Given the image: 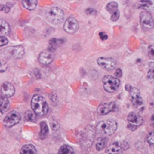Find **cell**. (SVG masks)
Wrapping results in <instances>:
<instances>
[{"label":"cell","mask_w":154,"mask_h":154,"mask_svg":"<svg viewBox=\"0 0 154 154\" xmlns=\"http://www.w3.org/2000/svg\"><path fill=\"white\" fill-rule=\"evenodd\" d=\"M31 108L34 113L38 116L46 115L49 112V106L46 100L40 95H35L32 97Z\"/></svg>","instance_id":"6da1fadb"},{"label":"cell","mask_w":154,"mask_h":154,"mask_svg":"<svg viewBox=\"0 0 154 154\" xmlns=\"http://www.w3.org/2000/svg\"><path fill=\"white\" fill-rule=\"evenodd\" d=\"M97 131H99L101 134L106 136H111L117 129V122L115 120L108 119L101 121L97 124Z\"/></svg>","instance_id":"7a4b0ae2"},{"label":"cell","mask_w":154,"mask_h":154,"mask_svg":"<svg viewBox=\"0 0 154 154\" xmlns=\"http://www.w3.org/2000/svg\"><path fill=\"white\" fill-rule=\"evenodd\" d=\"M47 19L50 23L59 24L64 21L65 14L61 8H58V7H53L47 11Z\"/></svg>","instance_id":"3957f363"},{"label":"cell","mask_w":154,"mask_h":154,"mask_svg":"<svg viewBox=\"0 0 154 154\" xmlns=\"http://www.w3.org/2000/svg\"><path fill=\"white\" fill-rule=\"evenodd\" d=\"M103 87L106 92L112 93L119 88L121 81L119 79L112 75H105L102 79Z\"/></svg>","instance_id":"277c9868"},{"label":"cell","mask_w":154,"mask_h":154,"mask_svg":"<svg viewBox=\"0 0 154 154\" xmlns=\"http://www.w3.org/2000/svg\"><path fill=\"white\" fill-rule=\"evenodd\" d=\"M127 128L131 131H135L143 123V118L137 112H131L127 116Z\"/></svg>","instance_id":"5b68a950"},{"label":"cell","mask_w":154,"mask_h":154,"mask_svg":"<svg viewBox=\"0 0 154 154\" xmlns=\"http://www.w3.org/2000/svg\"><path fill=\"white\" fill-rule=\"evenodd\" d=\"M21 120V116L17 111H12L5 116L4 120V126L8 128L13 127L19 123Z\"/></svg>","instance_id":"8992f818"},{"label":"cell","mask_w":154,"mask_h":154,"mask_svg":"<svg viewBox=\"0 0 154 154\" xmlns=\"http://www.w3.org/2000/svg\"><path fill=\"white\" fill-rule=\"evenodd\" d=\"M97 64L98 66L101 67L102 69H106V70H112L115 69L116 66V61L115 60H113L112 58H107V57H100L97 59Z\"/></svg>","instance_id":"52a82bcc"},{"label":"cell","mask_w":154,"mask_h":154,"mask_svg":"<svg viewBox=\"0 0 154 154\" xmlns=\"http://www.w3.org/2000/svg\"><path fill=\"white\" fill-rule=\"evenodd\" d=\"M140 23L146 29H149L153 26V19L149 12L143 11L140 14Z\"/></svg>","instance_id":"ba28073f"},{"label":"cell","mask_w":154,"mask_h":154,"mask_svg":"<svg viewBox=\"0 0 154 154\" xmlns=\"http://www.w3.org/2000/svg\"><path fill=\"white\" fill-rule=\"evenodd\" d=\"M118 109L117 105L116 102H110V103H102L97 108V113L99 115L104 116L112 112H116Z\"/></svg>","instance_id":"9c48e42d"},{"label":"cell","mask_w":154,"mask_h":154,"mask_svg":"<svg viewBox=\"0 0 154 154\" xmlns=\"http://www.w3.org/2000/svg\"><path fill=\"white\" fill-rule=\"evenodd\" d=\"M79 29V23L76 19L73 17H69L66 19V23L64 24V29L68 34H74Z\"/></svg>","instance_id":"30bf717a"},{"label":"cell","mask_w":154,"mask_h":154,"mask_svg":"<svg viewBox=\"0 0 154 154\" xmlns=\"http://www.w3.org/2000/svg\"><path fill=\"white\" fill-rule=\"evenodd\" d=\"M129 92H130V99H131V103L135 107H137L143 105V98L138 89L132 87Z\"/></svg>","instance_id":"8fae6325"},{"label":"cell","mask_w":154,"mask_h":154,"mask_svg":"<svg viewBox=\"0 0 154 154\" xmlns=\"http://www.w3.org/2000/svg\"><path fill=\"white\" fill-rule=\"evenodd\" d=\"M5 51L7 52V54L15 59H20L24 55V48L22 45L9 47L8 49H6Z\"/></svg>","instance_id":"7c38bea8"},{"label":"cell","mask_w":154,"mask_h":154,"mask_svg":"<svg viewBox=\"0 0 154 154\" xmlns=\"http://www.w3.org/2000/svg\"><path fill=\"white\" fill-rule=\"evenodd\" d=\"M106 10H107L111 14H112V18L111 20L115 22L117 21L120 17V13L118 11V4L116 2H111L106 5Z\"/></svg>","instance_id":"4fadbf2b"},{"label":"cell","mask_w":154,"mask_h":154,"mask_svg":"<svg viewBox=\"0 0 154 154\" xmlns=\"http://www.w3.org/2000/svg\"><path fill=\"white\" fill-rule=\"evenodd\" d=\"M15 93V88L10 82H4L1 86V95L6 97H12Z\"/></svg>","instance_id":"5bb4252c"},{"label":"cell","mask_w":154,"mask_h":154,"mask_svg":"<svg viewBox=\"0 0 154 154\" xmlns=\"http://www.w3.org/2000/svg\"><path fill=\"white\" fill-rule=\"evenodd\" d=\"M123 144L120 142H115L109 145L106 152L108 154H122L123 153Z\"/></svg>","instance_id":"9a60e30c"},{"label":"cell","mask_w":154,"mask_h":154,"mask_svg":"<svg viewBox=\"0 0 154 154\" xmlns=\"http://www.w3.org/2000/svg\"><path fill=\"white\" fill-rule=\"evenodd\" d=\"M54 60L53 52H50L48 50L42 51L38 56V61L43 65H50Z\"/></svg>","instance_id":"2e32d148"},{"label":"cell","mask_w":154,"mask_h":154,"mask_svg":"<svg viewBox=\"0 0 154 154\" xmlns=\"http://www.w3.org/2000/svg\"><path fill=\"white\" fill-rule=\"evenodd\" d=\"M9 107V100L8 97L0 94V113L3 115Z\"/></svg>","instance_id":"e0dca14e"},{"label":"cell","mask_w":154,"mask_h":154,"mask_svg":"<svg viewBox=\"0 0 154 154\" xmlns=\"http://www.w3.org/2000/svg\"><path fill=\"white\" fill-rule=\"evenodd\" d=\"M64 42V39H58V38H51L49 42V47L48 50L50 52H53L57 49L58 46H60L62 43Z\"/></svg>","instance_id":"ac0fdd59"},{"label":"cell","mask_w":154,"mask_h":154,"mask_svg":"<svg viewBox=\"0 0 154 154\" xmlns=\"http://www.w3.org/2000/svg\"><path fill=\"white\" fill-rule=\"evenodd\" d=\"M9 32H10V26L8 22H6L4 19H0V35H8Z\"/></svg>","instance_id":"d6986e66"},{"label":"cell","mask_w":154,"mask_h":154,"mask_svg":"<svg viewBox=\"0 0 154 154\" xmlns=\"http://www.w3.org/2000/svg\"><path fill=\"white\" fill-rule=\"evenodd\" d=\"M21 154H37V151L34 145L32 144H26L23 146L20 150Z\"/></svg>","instance_id":"ffe728a7"},{"label":"cell","mask_w":154,"mask_h":154,"mask_svg":"<svg viewBox=\"0 0 154 154\" xmlns=\"http://www.w3.org/2000/svg\"><path fill=\"white\" fill-rule=\"evenodd\" d=\"M108 143L107 137H99L96 140V147L97 151H101L104 149L105 147L106 146Z\"/></svg>","instance_id":"44dd1931"},{"label":"cell","mask_w":154,"mask_h":154,"mask_svg":"<svg viewBox=\"0 0 154 154\" xmlns=\"http://www.w3.org/2000/svg\"><path fill=\"white\" fill-rule=\"evenodd\" d=\"M38 4L37 0H24L22 2L23 8H25L28 10H34Z\"/></svg>","instance_id":"7402d4cb"},{"label":"cell","mask_w":154,"mask_h":154,"mask_svg":"<svg viewBox=\"0 0 154 154\" xmlns=\"http://www.w3.org/2000/svg\"><path fill=\"white\" fill-rule=\"evenodd\" d=\"M49 133V127L45 122H41L40 123V132H39V138L45 139L47 134Z\"/></svg>","instance_id":"603a6c76"},{"label":"cell","mask_w":154,"mask_h":154,"mask_svg":"<svg viewBox=\"0 0 154 154\" xmlns=\"http://www.w3.org/2000/svg\"><path fill=\"white\" fill-rule=\"evenodd\" d=\"M58 154H75V151L69 145H63L60 147Z\"/></svg>","instance_id":"cb8c5ba5"},{"label":"cell","mask_w":154,"mask_h":154,"mask_svg":"<svg viewBox=\"0 0 154 154\" xmlns=\"http://www.w3.org/2000/svg\"><path fill=\"white\" fill-rule=\"evenodd\" d=\"M8 68V64L7 62L4 60H0V73H4L6 71Z\"/></svg>","instance_id":"d4e9b609"},{"label":"cell","mask_w":154,"mask_h":154,"mask_svg":"<svg viewBox=\"0 0 154 154\" xmlns=\"http://www.w3.org/2000/svg\"><path fill=\"white\" fill-rule=\"evenodd\" d=\"M147 142H148V143L149 144H151V145H153L154 143V132L153 131H152L148 134V136H147Z\"/></svg>","instance_id":"484cf974"},{"label":"cell","mask_w":154,"mask_h":154,"mask_svg":"<svg viewBox=\"0 0 154 154\" xmlns=\"http://www.w3.org/2000/svg\"><path fill=\"white\" fill-rule=\"evenodd\" d=\"M8 43V38H6V37H4V36H0V47L6 45Z\"/></svg>","instance_id":"4316f807"},{"label":"cell","mask_w":154,"mask_h":154,"mask_svg":"<svg viewBox=\"0 0 154 154\" xmlns=\"http://www.w3.org/2000/svg\"><path fill=\"white\" fill-rule=\"evenodd\" d=\"M51 127H52V129L54 131H58L59 128H60V124H59L57 121L54 120V121H52V122H51Z\"/></svg>","instance_id":"83f0119b"},{"label":"cell","mask_w":154,"mask_h":154,"mask_svg":"<svg viewBox=\"0 0 154 154\" xmlns=\"http://www.w3.org/2000/svg\"><path fill=\"white\" fill-rule=\"evenodd\" d=\"M50 100H52V102L54 103V105H57L58 103V98H57V96H56V94L54 92H53L51 94V96H50Z\"/></svg>","instance_id":"f1b7e54d"},{"label":"cell","mask_w":154,"mask_h":154,"mask_svg":"<svg viewBox=\"0 0 154 154\" xmlns=\"http://www.w3.org/2000/svg\"><path fill=\"white\" fill-rule=\"evenodd\" d=\"M85 13L87 14H89V15H95V14H96V11L94 9V8H87L86 9V11H85Z\"/></svg>","instance_id":"f546056e"},{"label":"cell","mask_w":154,"mask_h":154,"mask_svg":"<svg viewBox=\"0 0 154 154\" xmlns=\"http://www.w3.org/2000/svg\"><path fill=\"white\" fill-rule=\"evenodd\" d=\"M115 76H116V78H117V79H118L119 77L122 76V69H117L116 70Z\"/></svg>","instance_id":"4dcf8cb0"},{"label":"cell","mask_w":154,"mask_h":154,"mask_svg":"<svg viewBox=\"0 0 154 154\" xmlns=\"http://www.w3.org/2000/svg\"><path fill=\"white\" fill-rule=\"evenodd\" d=\"M99 35H100V38L102 39V40H106V39H107L108 38V35L104 33V32H100L99 33Z\"/></svg>","instance_id":"1f68e13d"},{"label":"cell","mask_w":154,"mask_h":154,"mask_svg":"<svg viewBox=\"0 0 154 154\" xmlns=\"http://www.w3.org/2000/svg\"><path fill=\"white\" fill-rule=\"evenodd\" d=\"M9 9L10 8H7V6H5V5H3V4H1L0 5V11H3V10H4L5 11V13H8L9 12Z\"/></svg>","instance_id":"d6a6232c"},{"label":"cell","mask_w":154,"mask_h":154,"mask_svg":"<svg viewBox=\"0 0 154 154\" xmlns=\"http://www.w3.org/2000/svg\"><path fill=\"white\" fill-rule=\"evenodd\" d=\"M148 77L150 79H153V66H152L151 67V69L149 70V72H148Z\"/></svg>","instance_id":"836d02e7"},{"label":"cell","mask_w":154,"mask_h":154,"mask_svg":"<svg viewBox=\"0 0 154 154\" xmlns=\"http://www.w3.org/2000/svg\"><path fill=\"white\" fill-rule=\"evenodd\" d=\"M148 52H149L151 56L153 57V46L152 45H150V46L148 47Z\"/></svg>","instance_id":"e575fe53"},{"label":"cell","mask_w":154,"mask_h":154,"mask_svg":"<svg viewBox=\"0 0 154 154\" xmlns=\"http://www.w3.org/2000/svg\"><path fill=\"white\" fill-rule=\"evenodd\" d=\"M125 88H126V90H127V91H131V89L132 88V87H131L130 85H127L126 86H125Z\"/></svg>","instance_id":"d590c367"},{"label":"cell","mask_w":154,"mask_h":154,"mask_svg":"<svg viewBox=\"0 0 154 154\" xmlns=\"http://www.w3.org/2000/svg\"><path fill=\"white\" fill-rule=\"evenodd\" d=\"M35 73L37 75V78H39V77H40V75H39V71H38V69H35Z\"/></svg>","instance_id":"8d00e7d4"}]
</instances>
